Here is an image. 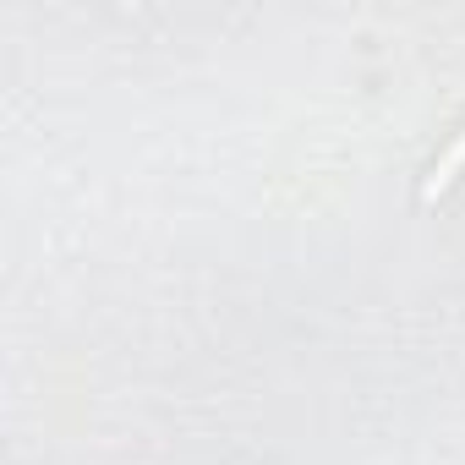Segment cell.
I'll return each mask as SVG.
<instances>
[{
    "mask_svg": "<svg viewBox=\"0 0 465 465\" xmlns=\"http://www.w3.org/2000/svg\"><path fill=\"white\" fill-rule=\"evenodd\" d=\"M460 170H465V132H460V137H454V143L443 148V159H438V164H432V175L421 181V203H432L438 192H449Z\"/></svg>",
    "mask_w": 465,
    "mask_h": 465,
    "instance_id": "1",
    "label": "cell"
}]
</instances>
